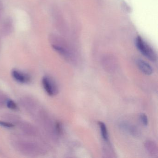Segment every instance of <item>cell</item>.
<instances>
[{
    "mask_svg": "<svg viewBox=\"0 0 158 158\" xmlns=\"http://www.w3.org/2000/svg\"><path fill=\"white\" fill-rule=\"evenodd\" d=\"M135 45L139 51L147 59L152 62H156L157 54L153 48L140 36L135 39Z\"/></svg>",
    "mask_w": 158,
    "mask_h": 158,
    "instance_id": "6da1fadb",
    "label": "cell"
},
{
    "mask_svg": "<svg viewBox=\"0 0 158 158\" xmlns=\"http://www.w3.org/2000/svg\"><path fill=\"white\" fill-rule=\"evenodd\" d=\"M42 83L44 89L49 96H53L57 94L58 87L51 78L48 76H44L42 78Z\"/></svg>",
    "mask_w": 158,
    "mask_h": 158,
    "instance_id": "7a4b0ae2",
    "label": "cell"
},
{
    "mask_svg": "<svg viewBox=\"0 0 158 158\" xmlns=\"http://www.w3.org/2000/svg\"><path fill=\"white\" fill-rule=\"evenodd\" d=\"M11 74L15 80H16L19 83L26 84V83H28V82H30V77L28 74L20 72L18 70H12Z\"/></svg>",
    "mask_w": 158,
    "mask_h": 158,
    "instance_id": "3957f363",
    "label": "cell"
},
{
    "mask_svg": "<svg viewBox=\"0 0 158 158\" xmlns=\"http://www.w3.org/2000/svg\"><path fill=\"white\" fill-rule=\"evenodd\" d=\"M136 64L142 73L147 75H150L153 73V69L149 64L141 59H138Z\"/></svg>",
    "mask_w": 158,
    "mask_h": 158,
    "instance_id": "277c9868",
    "label": "cell"
},
{
    "mask_svg": "<svg viewBox=\"0 0 158 158\" xmlns=\"http://www.w3.org/2000/svg\"><path fill=\"white\" fill-rule=\"evenodd\" d=\"M13 30V23L10 18H8L5 19L2 25L1 33L4 36L10 35Z\"/></svg>",
    "mask_w": 158,
    "mask_h": 158,
    "instance_id": "5b68a950",
    "label": "cell"
},
{
    "mask_svg": "<svg viewBox=\"0 0 158 158\" xmlns=\"http://www.w3.org/2000/svg\"><path fill=\"white\" fill-rule=\"evenodd\" d=\"M98 124L100 128L102 137L104 140L107 141L109 139V135H108V130H107L106 125L102 122H99Z\"/></svg>",
    "mask_w": 158,
    "mask_h": 158,
    "instance_id": "8992f818",
    "label": "cell"
},
{
    "mask_svg": "<svg viewBox=\"0 0 158 158\" xmlns=\"http://www.w3.org/2000/svg\"><path fill=\"white\" fill-rule=\"evenodd\" d=\"M6 105L7 107L12 110H16L18 109L16 103L14 101L12 100L9 99L6 102Z\"/></svg>",
    "mask_w": 158,
    "mask_h": 158,
    "instance_id": "52a82bcc",
    "label": "cell"
},
{
    "mask_svg": "<svg viewBox=\"0 0 158 158\" xmlns=\"http://www.w3.org/2000/svg\"><path fill=\"white\" fill-rule=\"evenodd\" d=\"M140 119L142 123L145 126H147L148 123V116L145 114H141L140 115Z\"/></svg>",
    "mask_w": 158,
    "mask_h": 158,
    "instance_id": "ba28073f",
    "label": "cell"
},
{
    "mask_svg": "<svg viewBox=\"0 0 158 158\" xmlns=\"http://www.w3.org/2000/svg\"><path fill=\"white\" fill-rule=\"evenodd\" d=\"M0 126L3 127H6V128H12L15 126L14 125L11 123L1 121H0Z\"/></svg>",
    "mask_w": 158,
    "mask_h": 158,
    "instance_id": "9c48e42d",
    "label": "cell"
},
{
    "mask_svg": "<svg viewBox=\"0 0 158 158\" xmlns=\"http://www.w3.org/2000/svg\"><path fill=\"white\" fill-rule=\"evenodd\" d=\"M56 130L57 133L59 134H60L62 132V127L61 124L60 122H57L56 124Z\"/></svg>",
    "mask_w": 158,
    "mask_h": 158,
    "instance_id": "30bf717a",
    "label": "cell"
},
{
    "mask_svg": "<svg viewBox=\"0 0 158 158\" xmlns=\"http://www.w3.org/2000/svg\"><path fill=\"white\" fill-rule=\"evenodd\" d=\"M2 9V3L1 1L0 0V12L1 11Z\"/></svg>",
    "mask_w": 158,
    "mask_h": 158,
    "instance_id": "8fae6325",
    "label": "cell"
}]
</instances>
